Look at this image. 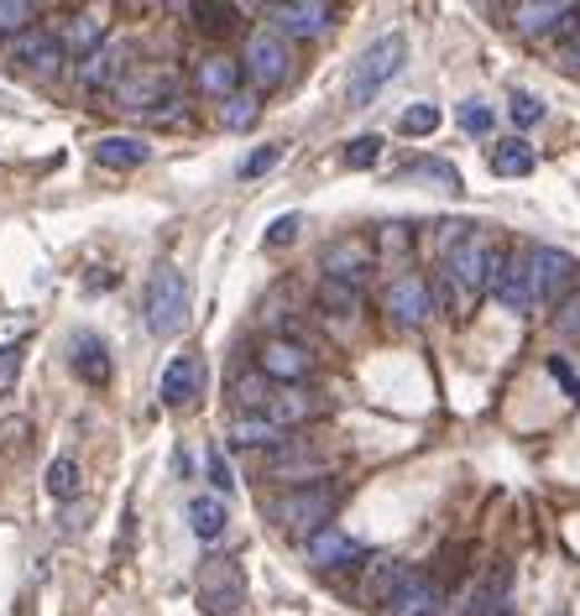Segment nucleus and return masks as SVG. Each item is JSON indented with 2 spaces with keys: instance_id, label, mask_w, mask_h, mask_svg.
Wrapping results in <instances>:
<instances>
[{
  "instance_id": "nucleus-8",
  "label": "nucleus",
  "mask_w": 580,
  "mask_h": 616,
  "mask_svg": "<svg viewBox=\"0 0 580 616\" xmlns=\"http://www.w3.org/2000/svg\"><path fill=\"white\" fill-rule=\"evenodd\" d=\"M240 69L256 79V89H277L288 79L293 58H288V37L277 32H252L246 37V58H240Z\"/></svg>"
},
{
  "instance_id": "nucleus-21",
  "label": "nucleus",
  "mask_w": 580,
  "mask_h": 616,
  "mask_svg": "<svg viewBox=\"0 0 580 616\" xmlns=\"http://www.w3.org/2000/svg\"><path fill=\"white\" fill-rule=\"evenodd\" d=\"M413 569L403 565V559H372V569H366V585H361V596H366V606H393V596L409 585Z\"/></svg>"
},
{
  "instance_id": "nucleus-16",
  "label": "nucleus",
  "mask_w": 580,
  "mask_h": 616,
  "mask_svg": "<svg viewBox=\"0 0 580 616\" xmlns=\"http://www.w3.org/2000/svg\"><path fill=\"white\" fill-rule=\"evenodd\" d=\"M304 548H308V565H320V569H356L361 559H366V548H361L351 533H341V528L308 533Z\"/></svg>"
},
{
  "instance_id": "nucleus-35",
  "label": "nucleus",
  "mask_w": 580,
  "mask_h": 616,
  "mask_svg": "<svg viewBox=\"0 0 580 616\" xmlns=\"http://www.w3.org/2000/svg\"><path fill=\"white\" fill-rule=\"evenodd\" d=\"M230 393H236V403L246 413H267V403H273V387H267V377H262V371H256V377H236V387H230Z\"/></svg>"
},
{
  "instance_id": "nucleus-14",
  "label": "nucleus",
  "mask_w": 580,
  "mask_h": 616,
  "mask_svg": "<svg viewBox=\"0 0 580 616\" xmlns=\"http://www.w3.org/2000/svg\"><path fill=\"white\" fill-rule=\"evenodd\" d=\"M205 360L194 356V350H184V356L168 360V371H163V381H157V397L168 403V408H188L194 397L205 393Z\"/></svg>"
},
{
  "instance_id": "nucleus-29",
  "label": "nucleus",
  "mask_w": 580,
  "mask_h": 616,
  "mask_svg": "<svg viewBox=\"0 0 580 616\" xmlns=\"http://www.w3.org/2000/svg\"><path fill=\"white\" fill-rule=\"evenodd\" d=\"M95 162H100V168H141V162H147V141L141 137H100L95 141Z\"/></svg>"
},
{
  "instance_id": "nucleus-1",
  "label": "nucleus",
  "mask_w": 580,
  "mask_h": 616,
  "mask_svg": "<svg viewBox=\"0 0 580 616\" xmlns=\"http://www.w3.org/2000/svg\"><path fill=\"white\" fill-rule=\"evenodd\" d=\"M403 69H409V37H397V32L393 37H376L372 48L351 63V79H345V105H351V110H366V105H372V95H382V89L393 85Z\"/></svg>"
},
{
  "instance_id": "nucleus-38",
  "label": "nucleus",
  "mask_w": 580,
  "mask_h": 616,
  "mask_svg": "<svg viewBox=\"0 0 580 616\" xmlns=\"http://www.w3.org/2000/svg\"><path fill=\"white\" fill-rule=\"evenodd\" d=\"M492 120H497L492 105H481V100H461V105H455V126H461V131H471V137H486V131H492Z\"/></svg>"
},
{
  "instance_id": "nucleus-7",
  "label": "nucleus",
  "mask_w": 580,
  "mask_h": 616,
  "mask_svg": "<svg viewBox=\"0 0 580 616\" xmlns=\"http://www.w3.org/2000/svg\"><path fill=\"white\" fill-rule=\"evenodd\" d=\"M199 606L209 616H236L246 606V575L236 559H205L199 569Z\"/></svg>"
},
{
  "instance_id": "nucleus-46",
  "label": "nucleus",
  "mask_w": 580,
  "mask_h": 616,
  "mask_svg": "<svg viewBox=\"0 0 580 616\" xmlns=\"http://www.w3.org/2000/svg\"><path fill=\"white\" fill-rule=\"evenodd\" d=\"M560 335H564V340H580V304H570L560 314Z\"/></svg>"
},
{
  "instance_id": "nucleus-20",
  "label": "nucleus",
  "mask_w": 580,
  "mask_h": 616,
  "mask_svg": "<svg viewBox=\"0 0 580 616\" xmlns=\"http://www.w3.org/2000/svg\"><path fill=\"white\" fill-rule=\"evenodd\" d=\"M444 600L440 580L429 575V569H413L409 585L393 596V606H387V616H434V606Z\"/></svg>"
},
{
  "instance_id": "nucleus-25",
  "label": "nucleus",
  "mask_w": 580,
  "mask_h": 616,
  "mask_svg": "<svg viewBox=\"0 0 580 616\" xmlns=\"http://www.w3.org/2000/svg\"><path fill=\"white\" fill-rule=\"evenodd\" d=\"M58 42H63V52H69V58H79V63H85L89 52L105 42V21L89 17V11H85V17H69L63 27H58Z\"/></svg>"
},
{
  "instance_id": "nucleus-31",
  "label": "nucleus",
  "mask_w": 580,
  "mask_h": 616,
  "mask_svg": "<svg viewBox=\"0 0 580 616\" xmlns=\"http://www.w3.org/2000/svg\"><path fill=\"white\" fill-rule=\"evenodd\" d=\"M320 308L325 314H335V319H356L361 314V288H351V282H320Z\"/></svg>"
},
{
  "instance_id": "nucleus-37",
  "label": "nucleus",
  "mask_w": 580,
  "mask_h": 616,
  "mask_svg": "<svg viewBox=\"0 0 580 616\" xmlns=\"http://www.w3.org/2000/svg\"><path fill=\"white\" fill-rule=\"evenodd\" d=\"M429 298H434V314H444V319H455V314L465 308V292L455 288V277L450 272H440L434 282H429Z\"/></svg>"
},
{
  "instance_id": "nucleus-17",
  "label": "nucleus",
  "mask_w": 580,
  "mask_h": 616,
  "mask_svg": "<svg viewBox=\"0 0 580 616\" xmlns=\"http://www.w3.org/2000/svg\"><path fill=\"white\" fill-rule=\"evenodd\" d=\"M267 476L293 480V486H314V476H325V460L308 455L304 439H283V445L267 449Z\"/></svg>"
},
{
  "instance_id": "nucleus-33",
  "label": "nucleus",
  "mask_w": 580,
  "mask_h": 616,
  "mask_svg": "<svg viewBox=\"0 0 580 616\" xmlns=\"http://www.w3.org/2000/svg\"><path fill=\"white\" fill-rule=\"evenodd\" d=\"M48 491L58 501L79 497V460H69V455H58V460L48 465Z\"/></svg>"
},
{
  "instance_id": "nucleus-26",
  "label": "nucleus",
  "mask_w": 580,
  "mask_h": 616,
  "mask_svg": "<svg viewBox=\"0 0 580 616\" xmlns=\"http://www.w3.org/2000/svg\"><path fill=\"white\" fill-rule=\"evenodd\" d=\"M194 85H199V95H209V100H230L240 85V63L236 58H205L199 73H194Z\"/></svg>"
},
{
  "instance_id": "nucleus-23",
  "label": "nucleus",
  "mask_w": 580,
  "mask_h": 616,
  "mask_svg": "<svg viewBox=\"0 0 580 616\" xmlns=\"http://www.w3.org/2000/svg\"><path fill=\"white\" fill-rule=\"evenodd\" d=\"M533 147L523 137H502L497 147H486V168L497 172V178H529L533 172Z\"/></svg>"
},
{
  "instance_id": "nucleus-36",
  "label": "nucleus",
  "mask_w": 580,
  "mask_h": 616,
  "mask_svg": "<svg viewBox=\"0 0 580 616\" xmlns=\"http://www.w3.org/2000/svg\"><path fill=\"white\" fill-rule=\"evenodd\" d=\"M32 17H37V6H27V0H0V37L17 42L21 32H32Z\"/></svg>"
},
{
  "instance_id": "nucleus-39",
  "label": "nucleus",
  "mask_w": 580,
  "mask_h": 616,
  "mask_svg": "<svg viewBox=\"0 0 580 616\" xmlns=\"http://www.w3.org/2000/svg\"><path fill=\"white\" fill-rule=\"evenodd\" d=\"M508 116H512V126H523V131H529V126L544 120V100L529 95V89H512V95H508Z\"/></svg>"
},
{
  "instance_id": "nucleus-43",
  "label": "nucleus",
  "mask_w": 580,
  "mask_h": 616,
  "mask_svg": "<svg viewBox=\"0 0 580 616\" xmlns=\"http://www.w3.org/2000/svg\"><path fill=\"white\" fill-rule=\"evenodd\" d=\"M298 225H304L298 215H277V220L267 225V246H273V251L277 246H293V240H298Z\"/></svg>"
},
{
  "instance_id": "nucleus-10",
  "label": "nucleus",
  "mask_w": 580,
  "mask_h": 616,
  "mask_svg": "<svg viewBox=\"0 0 580 616\" xmlns=\"http://www.w3.org/2000/svg\"><path fill=\"white\" fill-rule=\"evenodd\" d=\"M492 261H497V251L486 246V240H476V236H465L450 257H444V272L455 277V288L465 292V298H476L481 288H492Z\"/></svg>"
},
{
  "instance_id": "nucleus-30",
  "label": "nucleus",
  "mask_w": 580,
  "mask_h": 616,
  "mask_svg": "<svg viewBox=\"0 0 580 616\" xmlns=\"http://www.w3.org/2000/svg\"><path fill=\"white\" fill-rule=\"evenodd\" d=\"M188 17H194V27H199V32L225 37V32H236L240 11H236V6H220V0H194V6H188Z\"/></svg>"
},
{
  "instance_id": "nucleus-22",
  "label": "nucleus",
  "mask_w": 580,
  "mask_h": 616,
  "mask_svg": "<svg viewBox=\"0 0 580 616\" xmlns=\"http://www.w3.org/2000/svg\"><path fill=\"white\" fill-rule=\"evenodd\" d=\"M73 377L85 387H105L110 381V345L100 335H73Z\"/></svg>"
},
{
  "instance_id": "nucleus-2",
  "label": "nucleus",
  "mask_w": 580,
  "mask_h": 616,
  "mask_svg": "<svg viewBox=\"0 0 580 616\" xmlns=\"http://www.w3.org/2000/svg\"><path fill=\"white\" fill-rule=\"evenodd\" d=\"M141 314H147V329L153 335H178L188 325V277L178 267H157L147 277V298H141Z\"/></svg>"
},
{
  "instance_id": "nucleus-11",
  "label": "nucleus",
  "mask_w": 580,
  "mask_h": 616,
  "mask_svg": "<svg viewBox=\"0 0 580 616\" xmlns=\"http://www.w3.org/2000/svg\"><path fill=\"white\" fill-rule=\"evenodd\" d=\"M126 58H131V42H120V37H105L100 48H95L85 63H79V85H85L89 95H105V89L116 95V85L126 79V73H131V63H126Z\"/></svg>"
},
{
  "instance_id": "nucleus-12",
  "label": "nucleus",
  "mask_w": 580,
  "mask_h": 616,
  "mask_svg": "<svg viewBox=\"0 0 580 616\" xmlns=\"http://www.w3.org/2000/svg\"><path fill=\"white\" fill-rule=\"evenodd\" d=\"M382 308H387V319H393V325L419 329V325L429 319V314H434L429 282H424V277H413V272L393 277V282H387V292H382Z\"/></svg>"
},
{
  "instance_id": "nucleus-6",
  "label": "nucleus",
  "mask_w": 580,
  "mask_h": 616,
  "mask_svg": "<svg viewBox=\"0 0 580 616\" xmlns=\"http://www.w3.org/2000/svg\"><path fill=\"white\" fill-rule=\"evenodd\" d=\"M576 288H580V261L570 251H554V246H533V304L554 308Z\"/></svg>"
},
{
  "instance_id": "nucleus-5",
  "label": "nucleus",
  "mask_w": 580,
  "mask_h": 616,
  "mask_svg": "<svg viewBox=\"0 0 580 616\" xmlns=\"http://www.w3.org/2000/svg\"><path fill=\"white\" fill-rule=\"evenodd\" d=\"M492 298L508 314H529L533 308V246H512L508 257L492 261Z\"/></svg>"
},
{
  "instance_id": "nucleus-44",
  "label": "nucleus",
  "mask_w": 580,
  "mask_h": 616,
  "mask_svg": "<svg viewBox=\"0 0 580 616\" xmlns=\"http://www.w3.org/2000/svg\"><path fill=\"white\" fill-rule=\"evenodd\" d=\"M409 178H440L444 189H461V172L444 162H409Z\"/></svg>"
},
{
  "instance_id": "nucleus-28",
  "label": "nucleus",
  "mask_w": 580,
  "mask_h": 616,
  "mask_svg": "<svg viewBox=\"0 0 580 616\" xmlns=\"http://www.w3.org/2000/svg\"><path fill=\"white\" fill-rule=\"evenodd\" d=\"M225 523H230V513H225L220 497H194L188 501V533H194V538L215 544V538L225 533Z\"/></svg>"
},
{
  "instance_id": "nucleus-41",
  "label": "nucleus",
  "mask_w": 580,
  "mask_h": 616,
  "mask_svg": "<svg viewBox=\"0 0 580 616\" xmlns=\"http://www.w3.org/2000/svg\"><path fill=\"white\" fill-rule=\"evenodd\" d=\"M21 356H27V345H0V397H6V393H17Z\"/></svg>"
},
{
  "instance_id": "nucleus-47",
  "label": "nucleus",
  "mask_w": 580,
  "mask_h": 616,
  "mask_svg": "<svg viewBox=\"0 0 580 616\" xmlns=\"http://www.w3.org/2000/svg\"><path fill=\"white\" fill-rule=\"evenodd\" d=\"M549 371H554V377L564 381V393H570V397H580V377L570 371V366H564V360H549Z\"/></svg>"
},
{
  "instance_id": "nucleus-18",
  "label": "nucleus",
  "mask_w": 580,
  "mask_h": 616,
  "mask_svg": "<svg viewBox=\"0 0 580 616\" xmlns=\"http://www.w3.org/2000/svg\"><path fill=\"white\" fill-rule=\"evenodd\" d=\"M273 21H277V37H320L335 21L325 0H293V6H273Z\"/></svg>"
},
{
  "instance_id": "nucleus-45",
  "label": "nucleus",
  "mask_w": 580,
  "mask_h": 616,
  "mask_svg": "<svg viewBox=\"0 0 580 616\" xmlns=\"http://www.w3.org/2000/svg\"><path fill=\"white\" fill-rule=\"evenodd\" d=\"M209 480H215V491H230V465L220 449H209Z\"/></svg>"
},
{
  "instance_id": "nucleus-40",
  "label": "nucleus",
  "mask_w": 580,
  "mask_h": 616,
  "mask_svg": "<svg viewBox=\"0 0 580 616\" xmlns=\"http://www.w3.org/2000/svg\"><path fill=\"white\" fill-rule=\"evenodd\" d=\"M376 157H382V137H356V141H345V168L361 172V168H376Z\"/></svg>"
},
{
  "instance_id": "nucleus-34",
  "label": "nucleus",
  "mask_w": 580,
  "mask_h": 616,
  "mask_svg": "<svg viewBox=\"0 0 580 616\" xmlns=\"http://www.w3.org/2000/svg\"><path fill=\"white\" fill-rule=\"evenodd\" d=\"M440 105H409V110H403V120H397V126H403V137H434V131H440Z\"/></svg>"
},
{
  "instance_id": "nucleus-4",
  "label": "nucleus",
  "mask_w": 580,
  "mask_h": 616,
  "mask_svg": "<svg viewBox=\"0 0 580 616\" xmlns=\"http://www.w3.org/2000/svg\"><path fill=\"white\" fill-rule=\"evenodd\" d=\"M173 100H178V79H173L168 69H153V63L131 69L116 85V105L126 116H157V110H168Z\"/></svg>"
},
{
  "instance_id": "nucleus-27",
  "label": "nucleus",
  "mask_w": 580,
  "mask_h": 616,
  "mask_svg": "<svg viewBox=\"0 0 580 616\" xmlns=\"http://www.w3.org/2000/svg\"><path fill=\"white\" fill-rule=\"evenodd\" d=\"M288 434L277 424H267L262 413H240L236 424H230V445H240V449H273V445H283Z\"/></svg>"
},
{
  "instance_id": "nucleus-32",
  "label": "nucleus",
  "mask_w": 580,
  "mask_h": 616,
  "mask_svg": "<svg viewBox=\"0 0 580 616\" xmlns=\"http://www.w3.org/2000/svg\"><path fill=\"white\" fill-rule=\"evenodd\" d=\"M256 116H262V100H256V95H240V89L230 95V100H225V110H220L225 131H252Z\"/></svg>"
},
{
  "instance_id": "nucleus-42",
  "label": "nucleus",
  "mask_w": 580,
  "mask_h": 616,
  "mask_svg": "<svg viewBox=\"0 0 580 616\" xmlns=\"http://www.w3.org/2000/svg\"><path fill=\"white\" fill-rule=\"evenodd\" d=\"M277 157H283V141H267V147H256V152L240 162V178H262V172H273Z\"/></svg>"
},
{
  "instance_id": "nucleus-9",
  "label": "nucleus",
  "mask_w": 580,
  "mask_h": 616,
  "mask_svg": "<svg viewBox=\"0 0 580 616\" xmlns=\"http://www.w3.org/2000/svg\"><path fill=\"white\" fill-rule=\"evenodd\" d=\"M63 42H58V32H42V27H32V32H21L17 42H11V52H6V63L21 73H37V79H52V73L63 69Z\"/></svg>"
},
{
  "instance_id": "nucleus-24",
  "label": "nucleus",
  "mask_w": 580,
  "mask_h": 616,
  "mask_svg": "<svg viewBox=\"0 0 580 616\" xmlns=\"http://www.w3.org/2000/svg\"><path fill=\"white\" fill-rule=\"evenodd\" d=\"M570 17H576V6H564V0H539V6H518V11H512V21H518L523 37H549Z\"/></svg>"
},
{
  "instance_id": "nucleus-15",
  "label": "nucleus",
  "mask_w": 580,
  "mask_h": 616,
  "mask_svg": "<svg viewBox=\"0 0 580 616\" xmlns=\"http://www.w3.org/2000/svg\"><path fill=\"white\" fill-rule=\"evenodd\" d=\"M372 240H356V236H345L335 240V246H325V277L330 282H351V288H361L366 282V272H372Z\"/></svg>"
},
{
  "instance_id": "nucleus-48",
  "label": "nucleus",
  "mask_w": 580,
  "mask_h": 616,
  "mask_svg": "<svg viewBox=\"0 0 580 616\" xmlns=\"http://www.w3.org/2000/svg\"><path fill=\"white\" fill-rule=\"evenodd\" d=\"M560 63H564V69H570V73H580V37H576V42H570V48H564V58H560Z\"/></svg>"
},
{
  "instance_id": "nucleus-19",
  "label": "nucleus",
  "mask_w": 580,
  "mask_h": 616,
  "mask_svg": "<svg viewBox=\"0 0 580 616\" xmlns=\"http://www.w3.org/2000/svg\"><path fill=\"white\" fill-rule=\"evenodd\" d=\"M320 408H325V403H320L314 393H304V387H283V393H273V403H267V413H262V418L288 434V428L308 424V418H320Z\"/></svg>"
},
{
  "instance_id": "nucleus-13",
  "label": "nucleus",
  "mask_w": 580,
  "mask_h": 616,
  "mask_svg": "<svg viewBox=\"0 0 580 616\" xmlns=\"http://www.w3.org/2000/svg\"><path fill=\"white\" fill-rule=\"evenodd\" d=\"M256 371L267 381H304L314 371V350L304 340H288V335H277V340L262 345V356H256Z\"/></svg>"
},
{
  "instance_id": "nucleus-3",
  "label": "nucleus",
  "mask_w": 580,
  "mask_h": 616,
  "mask_svg": "<svg viewBox=\"0 0 580 616\" xmlns=\"http://www.w3.org/2000/svg\"><path fill=\"white\" fill-rule=\"evenodd\" d=\"M330 513H335V486L330 480H314V486H293L288 497H277L267 507L283 533H320L330 528Z\"/></svg>"
}]
</instances>
